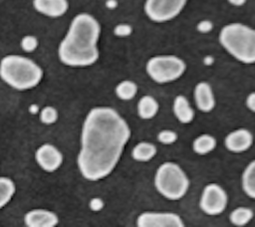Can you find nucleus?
I'll use <instances>...</instances> for the list:
<instances>
[{
  "label": "nucleus",
  "mask_w": 255,
  "mask_h": 227,
  "mask_svg": "<svg viewBox=\"0 0 255 227\" xmlns=\"http://www.w3.org/2000/svg\"><path fill=\"white\" fill-rule=\"evenodd\" d=\"M129 137L128 124L116 110L109 107L90 110L83 123L77 160L83 177L97 181L111 174Z\"/></svg>",
  "instance_id": "f257e3e1"
},
{
  "label": "nucleus",
  "mask_w": 255,
  "mask_h": 227,
  "mask_svg": "<svg viewBox=\"0 0 255 227\" xmlns=\"http://www.w3.org/2000/svg\"><path fill=\"white\" fill-rule=\"evenodd\" d=\"M100 35L101 26L94 16L88 13L76 15L59 45L60 61L69 67L92 66L100 57Z\"/></svg>",
  "instance_id": "f03ea898"
},
{
  "label": "nucleus",
  "mask_w": 255,
  "mask_h": 227,
  "mask_svg": "<svg viewBox=\"0 0 255 227\" xmlns=\"http://www.w3.org/2000/svg\"><path fill=\"white\" fill-rule=\"evenodd\" d=\"M43 70L33 60L20 55H7L0 61V78L9 87L26 91L39 85Z\"/></svg>",
  "instance_id": "7ed1b4c3"
},
{
  "label": "nucleus",
  "mask_w": 255,
  "mask_h": 227,
  "mask_svg": "<svg viewBox=\"0 0 255 227\" xmlns=\"http://www.w3.org/2000/svg\"><path fill=\"white\" fill-rule=\"evenodd\" d=\"M219 43L237 61L255 63V29L243 23H229L219 32Z\"/></svg>",
  "instance_id": "20e7f679"
},
{
  "label": "nucleus",
  "mask_w": 255,
  "mask_h": 227,
  "mask_svg": "<svg viewBox=\"0 0 255 227\" xmlns=\"http://www.w3.org/2000/svg\"><path fill=\"white\" fill-rule=\"evenodd\" d=\"M154 186L164 198L179 200L189 188V179L177 163L167 161L160 164L156 169Z\"/></svg>",
  "instance_id": "39448f33"
},
{
  "label": "nucleus",
  "mask_w": 255,
  "mask_h": 227,
  "mask_svg": "<svg viewBox=\"0 0 255 227\" xmlns=\"http://www.w3.org/2000/svg\"><path fill=\"white\" fill-rule=\"evenodd\" d=\"M185 62L175 55H157L151 57L145 65L149 78L158 84L178 80L185 72Z\"/></svg>",
  "instance_id": "423d86ee"
},
{
  "label": "nucleus",
  "mask_w": 255,
  "mask_h": 227,
  "mask_svg": "<svg viewBox=\"0 0 255 227\" xmlns=\"http://www.w3.org/2000/svg\"><path fill=\"white\" fill-rule=\"evenodd\" d=\"M188 0H145L144 13L155 23H164L178 16Z\"/></svg>",
  "instance_id": "0eeeda50"
},
{
  "label": "nucleus",
  "mask_w": 255,
  "mask_h": 227,
  "mask_svg": "<svg viewBox=\"0 0 255 227\" xmlns=\"http://www.w3.org/2000/svg\"><path fill=\"white\" fill-rule=\"evenodd\" d=\"M227 202L228 197L225 190L216 183H209L203 188L199 206L205 214L214 216L225 210Z\"/></svg>",
  "instance_id": "6e6552de"
},
{
  "label": "nucleus",
  "mask_w": 255,
  "mask_h": 227,
  "mask_svg": "<svg viewBox=\"0 0 255 227\" xmlns=\"http://www.w3.org/2000/svg\"><path fill=\"white\" fill-rule=\"evenodd\" d=\"M136 225L139 227H182L181 217L173 212H143L138 215Z\"/></svg>",
  "instance_id": "1a4fd4ad"
},
{
  "label": "nucleus",
  "mask_w": 255,
  "mask_h": 227,
  "mask_svg": "<svg viewBox=\"0 0 255 227\" xmlns=\"http://www.w3.org/2000/svg\"><path fill=\"white\" fill-rule=\"evenodd\" d=\"M35 159L43 170L47 172H54L62 165L63 155L53 144L44 143L37 148Z\"/></svg>",
  "instance_id": "9d476101"
},
{
  "label": "nucleus",
  "mask_w": 255,
  "mask_h": 227,
  "mask_svg": "<svg viewBox=\"0 0 255 227\" xmlns=\"http://www.w3.org/2000/svg\"><path fill=\"white\" fill-rule=\"evenodd\" d=\"M253 143V135L246 128H238L229 132L225 137L226 148L234 153H241L250 148Z\"/></svg>",
  "instance_id": "9b49d317"
},
{
  "label": "nucleus",
  "mask_w": 255,
  "mask_h": 227,
  "mask_svg": "<svg viewBox=\"0 0 255 227\" xmlns=\"http://www.w3.org/2000/svg\"><path fill=\"white\" fill-rule=\"evenodd\" d=\"M24 222L29 227H54L59 223L58 215L47 209H32L24 216Z\"/></svg>",
  "instance_id": "f8f14e48"
},
{
  "label": "nucleus",
  "mask_w": 255,
  "mask_h": 227,
  "mask_svg": "<svg viewBox=\"0 0 255 227\" xmlns=\"http://www.w3.org/2000/svg\"><path fill=\"white\" fill-rule=\"evenodd\" d=\"M33 7L44 16L58 18L66 14L69 2L68 0H33Z\"/></svg>",
  "instance_id": "ddd939ff"
},
{
  "label": "nucleus",
  "mask_w": 255,
  "mask_h": 227,
  "mask_svg": "<svg viewBox=\"0 0 255 227\" xmlns=\"http://www.w3.org/2000/svg\"><path fill=\"white\" fill-rule=\"evenodd\" d=\"M194 101L197 109L202 113H209L214 109L215 98L208 83L200 82L195 86Z\"/></svg>",
  "instance_id": "4468645a"
},
{
  "label": "nucleus",
  "mask_w": 255,
  "mask_h": 227,
  "mask_svg": "<svg viewBox=\"0 0 255 227\" xmlns=\"http://www.w3.org/2000/svg\"><path fill=\"white\" fill-rule=\"evenodd\" d=\"M173 113L181 123H189L194 117V111L190 107L188 100L181 95L176 96L173 101Z\"/></svg>",
  "instance_id": "2eb2a0df"
},
{
  "label": "nucleus",
  "mask_w": 255,
  "mask_h": 227,
  "mask_svg": "<svg viewBox=\"0 0 255 227\" xmlns=\"http://www.w3.org/2000/svg\"><path fill=\"white\" fill-rule=\"evenodd\" d=\"M159 106L157 101L151 96H143L137 103V114L142 119H150L154 117L158 112Z\"/></svg>",
  "instance_id": "dca6fc26"
},
{
  "label": "nucleus",
  "mask_w": 255,
  "mask_h": 227,
  "mask_svg": "<svg viewBox=\"0 0 255 227\" xmlns=\"http://www.w3.org/2000/svg\"><path fill=\"white\" fill-rule=\"evenodd\" d=\"M156 154V147L153 143L148 141H140L134 145L131 151V156L134 160L139 162H146L153 158Z\"/></svg>",
  "instance_id": "f3484780"
},
{
  "label": "nucleus",
  "mask_w": 255,
  "mask_h": 227,
  "mask_svg": "<svg viewBox=\"0 0 255 227\" xmlns=\"http://www.w3.org/2000/svg\"><path fill=\"white\" fill-rule=\"evenodd\" d=\"M243 191L252 199H255V159L252 160L242 173Z\"/></svg>",
  "instance_id": "a211bd4d"
},
{
  "label": "nucleus",
  "mask_w": 255,
  "mask_h": 227,
  "mask_svg": "<svg viewBox=\"0 0 255 227\" xmlns=\"http://www.w3.org/2000/svg\"><path fill=\"white\" fill-rule=\"evenodd\" d=\"M216 146V139L213 135L203 133L198 135L192 143V148L195 153L203 155L211 152Z\"/></svg>",
  "instance_id": "6ab92c4d"
},
{
  "label": "nucleus",
  "mask_w": 255,
  "mask_h": 227,
  "mask_svg": "<svg viewBox=\"0 0 255 227\" xmlns=\"http://www.w3.org/2000/svg\"><path fill=\"white\" fill-rule=\"evenodd\" d=\"M16 191L14 181L6 176H0V209L7 205Z\"/></svg>",
  "instance_id": "aec40b11"
},
{
  "label": "nucleus",
  "mask_w": 255,
  "mask_h": 227,
  "mask_svg": "<svg viewBox=\"0 0 255 227\" xmlns=\"http://www.w3.org/2000/svg\"><path fill=\"white\" fill-rule=\"evenodd\" d=\"M115 92L117 97L122 101H129L135 97L137 85L130 80H124L117 85Z\"/></svg>",
  "instance_id": "412c9836"
},
{
  "label": "nucleus",
  "mask_w": 255,
  "mask_h": 227,
  "mask_svg": "<svg viewBox=\"0 0 255 227\" xmlns=\"http://www.w3.org/2000/svg\"><path fill=\"white\" fill-rule=\"evenodd\" d=\"M253 215H254L253 211L250 208L240 206L235 208L231 212L229 219H230V222L236 226H244L252 220Z\"/></svg>",
  "instance_id": "4be33fe9"
},
{
  "label": "nucleus",
  "mask_w": 255,
  "mask_h": 227,
  "mask_svg": "<svg viewBox=\"0 0 255 227\" xmlns=\"http://www.w3.org/2000/svg\"><path fill=\"white\" fill-rule=\"evenodd\" d=\"M58 119V112L54 107L47 106L40 112V120L44 124H53Z\"/></svg>",
  "instance_id": "5701e85b"
},
{
  "label": "nucleus",
  "mask_w": 255,
  "mask_h": 227,
  "mask_svg": "<svg viewBox=\"0 0 255 227\" xmlns=\"http://www.w3.org/2000/svg\"><path fill=\"white\" fill-rule=\"evenodd\" d=\"M38 47V39L33 35H26L21 40V48L26 53L34 52Z\"/></svg>",
  "instance_id": "b1692460"
},
{
  "label": "nucleus",
  "mask_w": 255,
  "mask_h": 227,
  "mask_svg": "<svg viewBox=\"0 0 255 227\" xmlns=\"http://www.w3.org/2000/svg\"><path fill=\"white\" fill-rule=\"evenodd\" d=\"M157 139L162 144H171L176 141L177 133L170 129H163L158 132Z\"/></svg>",
  "instance_id": "393cba45"
},
{
  "label": "nucleus",
  "mask_w": 255,
  "mask_h": 227,
  "mask_svg": "<svg viewBox=\"0 0 255 227\" xmlns=\"http://www.w3.org/2000/svg\"><path fill=\"white\" fill-rule=\"evenodd\" d=\"M132 33V27L127 23H120L114 28V34L118 37H128Z\"/></svg>",
  "instance_id": "a878e982"
},
{
  "label": "nucleus",
  "mask_w": 255,
  "mask_h": 227,
  "mask_svg": "<svg viewBox=\"0 0 255 227\" xmlns=\"http://www.w3.org/2000/svg\"><path fill=\"white\" fill-rule=\"evenodd\" d=\"M103 207H104V201H103L102 198L94 197L93 199H91V201H90V208H91V210L97 212V211L102 210Z\"/></svg>",
  "instance_id": "bb28decb"
},
{
  "label": "nucleus",
  "mask_w": 255,
  "mask_h": 227,
  "mask_svg": "<svg viewBox=\"0 0 255 227\" xmlns=\"http://www.w3.org/2000/svg\"><path fill=\"white\" fill-rule=\"evenodd\" d=\"M246 106H247V108H248L251 112L255 113V92L250 93V94L248 95V97H247V99H246Z\"/></svg>",
  "instance_id": "cd10ccee"
},
{
  "label": "nucleus",
  "mask_w": 255,
  "mask_h": 227,
  "mask_svg": "<svg viewBox=\"0 0 255 227\" xmlns=\"http://www.w3.org/2000/svg\"><path fill=\"white\" fill-rule=\"evenodd\" d=\"M211 28V24L208 22V21H204V22H201L199 25H198V29L202 32H208Z\"/></svg>",
  "instance_id": "c85d7f7f"
},
{
  "label": "nucleus",
  "mask_w": 255,
  "mask_h": 227,
  "mask_svg": "<svg viewBox=\"0 0 255 227\" xmlns=\"http://www.w3.org/2000/svg\"><path fill=\"white\" fill-rule=\"evenodd\" d=\"M117 5H118V2H117L116 0H108V1L106 2V6H107L108 8H110V9L116 8Z\"/></svg>",
  "instance_id": "c756f323"
},
{
  "label": "nucleus",
  "mask_w": 255,
  "mask_h": 227,
  "mask_svg": "<svg viewBox=\"0 0 255 227\" xmlns=\"http://www.w3.org/2000/svg\"><path fill=\"white\" fill-rule=\"evenodd\" d=\"M229 2H230L231 4H233V5L240 6V5H242V4L245 2V0H229Z\"/></svg>",
  "instance_id": "7c9ffc66"
}]
</instances>
